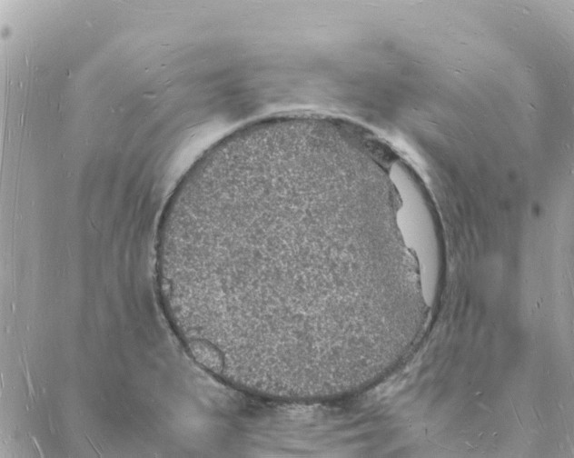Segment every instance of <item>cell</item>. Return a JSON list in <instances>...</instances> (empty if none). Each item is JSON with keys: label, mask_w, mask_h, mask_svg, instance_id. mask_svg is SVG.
Wrapping results in <instances>:
<instances>
[{"label": "cell", "mask_w": 574, "mask_h": 458, "mask_svg": "<svg viewBox=\"0 0 574 458\" xmlns=\"http://www.w3.org/2000/svg\"><path fill=\"white\" fill-rule=\"evenodd\" d=\"M361 216L343 194L301 181L256 187L197 213L185 244V294L196 333L222 369L309 381L358 354Z\"/></svg>", "instance_id": "obj_1"}]
</instances>
